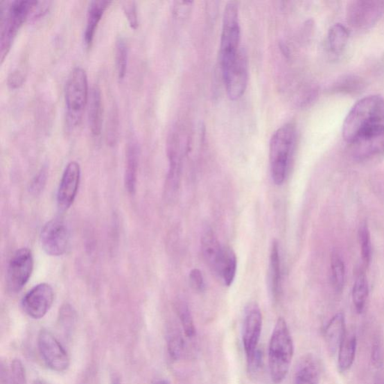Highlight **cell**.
I'll return each instance as SVG.
<instances>
[{"label":"cell","instance_id":"1","mask_svg":"<svg viewBox=\"0 0 384 384\" xmlns=\"http://www.w3.org/2000/svg\"><path fill=\"white\" fill-rule=\"evenodd\" d=\"M384 130V98L380 95L365 96L347 114L342 127L344 139L349 143L360 137Z\"/></svg>","mask_w":384,"mask_h":384},{"label":"cell","instance_id":"2","mask_svg":"<svg viewBox=\"0 0 384 384\" xmlns=\"http://www.w3.org/2000/svg\"><path fill=\"white\" fill-rule=\"evenodd\" d=\"M295 345L286 320L279 317L269 344V368L274 383L279 384L288 376Z\"/></svg>","mask_w":384,"mask_h":384},{"label":"cell","instance_id":"3","mask_svg":"<svg viewBox=\"0 0 384 384\" xmlns=\"http://www.w3.org/2000/svg\"><path fill=\"white\" fill-rule=\"evenodd\" d=\"M297 141L294 124L287 123L278 129L270 142V163L272 179L277 186L285 182L290 159Z\"/></svg>","mask_w":384,"mask_h":384},{"label":"cell","instance_id":"4","mask_svg":"<svg viewBox=\"0 0 384 384\" xmlns=\"http://www.w3.org/2000/svg\"><path fill=\"white\" fill-rule=\"evenodd\" d=\"M35 0H15L0 5V60L3 62L15 36L30 17Z\"/></svg>","mask_w":384,"mask_h":384},{"label":"cell","instance_id":"5","mask_svg":"<svg viewBox=\"0 0 384 384\" xmlns=\"http://www.w3.org/2000/svg\"><path fill=\"white\" fill-rule=\"evenodd\" d=\"M89 98L87 72L83 68L76 67L70 72L65 91L67 122L69 126L79 125Z\"/></svg>","mask_w":384,"mask_h":384},{"label":"cell","instance_id":"6","mask_svg":"<svg viewBox=\"0 0 384 384\" xmlns=\"http://www.w3.org/2000/svg\"><path fill=\"white\" fill-rule=\"evenodd\" d=\"M241 41L239 8L236 2L228 3L225 8L220 44V62L230 61L238 55Z\"/></svg>","mask_w":384,"mask_h":384},{"label":"cell","instance_id":"7","mask_svg":"<svg viewBox=\"0 0 384 384\" xmlns=\"http://www.w3.org/2000/svg\"><path fill=\"white\" fill-rule=\"evenodd\" d=\"M347 19L353 28L365 30L376 24L384 13V1L356 0L347 7Z\"/></svg>","mask_w":384,"mask_h":384},{"label":"cell","instance_id":"8","mask_svg":"<svg viewBox=\"0 0 384 384\" xmlns=\"http://www.w3.org/2000/svg\"><path fill=\"white\" fill-rule=\"evenodd\" d=\"M221 67L228 97L233 101L239 99L248 84V62L244 50H241L235 60Z\"/></svg>","mask_w":384,"mask_h":384},{"label":"cell","instance_id":"9","mask_svg":"<svg viewBox=\"0 0 384 384\" xmlns=\"http://www.w3.org/2000/svg\"><path fill=\"white\" fill-rule=\"evenodd\" d=\"M34 261L32 252L24 248L17 250L9 262L6 284L9 292L17 294L29 281L33 271Z\"/></svg>","mask_w":384,"mask_h":384},{"label":"cell","instance_id":"10","mask_svg":"<svg viewBox=\"0 0 384 384\" xmlns=\"http://www.w3.org/2000/svg\"><path fill=\"white\" fill-rule=\"evenodd\" d=\"M38 347L42 358L49 369L57 372H63L69 369V354L51 332L43 330L40 333Z\"/></svg>","mask_w":384,"mask_h":384},{"label":"cell","instance_id":"11","mask_svg":"<svg viewBox=\"0 0 384 384\" xmlns=\"http://www.w3.org/2000/svg\"><path fill=\"white\" fill-rule=\"evenodd\" d=\"M70 241L69 230L61 219H52L43 227L40 242L43 250L49 255L58 257L67 251Z\"/></svg>","mask_w":384,"mask_h":384},{"label":"cell","instance_id":"12","mask_svg":"<svg viewBox=\"0 0 384 384\" xmlns=\"http://www.w3.org/2000/svg\"><path fill=\"white\" fill-rule=\"evenodd\" d=\"M54 299L52 287L42 283L32 288L22 299L25 313L33 319H41L50 310Z\"/></svg>","mask_w":384,"mask_h":384},{"label":"cell","instance_id":"13","mask_svg":"<svg viewBox=\"0 0 384 384\" xmlns=\"http://www.w3.org/2000/svg\"><path fill=\"white\" fill-rule=\"evenodd\" d=\"M80 167L77 162L67 164L62 173L58 192V204L62 211H66L74 203L80 181Z\"/></svg>","mask_w":384,"mask_h":384},{"label":"cell","instance_id":"14","mask_svg":"<svg viewBox=\"0 0 384 384\" xmlns=\"http://www.w3.org/2000/svg\"><path fill=\"white\" fill-rule=\"evenodd\" d=\"M262 324V314L259 306H250L246 309L243 326V344L247 358L258 349Z\"/></svg>","mask_w":384,"mask_h":384},{"label":"cell","instance_id":"15","mask_svg":"<svg viewBox=\"0 0 384 384\" xmlns=\"http://www.w3.org/2000/svg\"><path fill=\"white\" fill-rule=\"evenodd\" d=\"M354 157L367 160L384 153V130L365 134L349 143Z\"/></svg>","mask_w":384,"mask_h":384},{"label":"cell","instance_id":"16","mask_svg":"<svg viewBox=\"0 0 384 384\" xmlns=\"http://www.w3.org/2000/svg\"><path fill=\"white\" fill-rule=\"evenodd\" d=\"M346 335L345 317L343 313H337L328 322L324 331V340L331 353L338 352Z\"/></svg>","mask_w":384,"mask_h":384},{"label":"cell","instance_id":"17","mask_svg":"<svg viewBox=\"0 0 384 384\" xmlns=\"http://www.w3.org/2000/svg\"><path fill=\"white\" fill-rule=\"evenodd\" d=\"M201 251L209 267L215 272L223 252V246L217 239L213 231L209 227L205 228L201 236Z\"/></svg>","mask_w":384,"mask_h":384},{"label":"cell","instance_id":"18","mask_svg":"<svg viewBox=\"0 0 384 384\" xmlns=\"http://www.w3.org/2000/svg\"><path fill=\"white\" fill-rule=\"evenodd\" d=\"M111 3L106 0H94L90 2L87 8V23L84 35L85 43L87 47L92 44L98 23Z\"/></svg>","mask_w":384,"mask_h":384},{"label":"cell","instance_id":"19","mask_svg":"<svg viewBox=\"0 0 384 384\" xmlns=\"http://www.w3.org/2000/svg\"><path fill=\"white\" fill-rule=\"evenodd\" d=\"M125 159V186L130 195H134L138 179L139 150L138 145L133 141L128 143Z\"/></svg>","mask_w":384,"mask_h":384},{"label":"cell","instance_id":"20","mask_svg":"<svg viewBox=\"0 0 384 384\" xmlns=\"http://www.w3.org/2000/svg\"><path fill=\"white\" fill-rule=\"evenodd\" d=\"M268 278L272 297L278 301L281 293V273L279 246L276 240L273 241L271 246Z\"/></svg>","mask_w":384,"mask_h":384},{"label":"cell","instance_id":"21","mask_svg":"<svg viewBox=\"0 0 384 384\" xmlns=\"http://www.w3.org/2000/svg\"><path fill=\"white\" fill-rule=\"evenodd\" d=\"M321 368L317 360L313 355H307L302 359L295 373V384H319Z\"/></svg>","mask_w":384,"mask_h":384},{"label":"cell","instance_id":"22","mask_svg":"<svg viewBox=\"0 0 384 384\" xmlns=\"http://www.w3.org/2000/svg\"><path fill=\"white\" fill-rule=\"evenodd\" d=\"M237 260L232 249L223 246V252L220 260L217 265L215 273L224 284L230 287L236 277Z\"/></svg>","mask_w":384,"mask_h":384},{"label":"cell","instance_id":"23","mask_svg":"<svg viewBox=\"0 0 384 384\" xmlns=\"http://www.w3.org/2000/svg\"><path fill=\"white\" fill-rule=\"evenodd\" d=\"M169 171L167 180L168 190L171 193L175 192L179 184L180 175V157L177 136H171L168 142Z\"/></svg>","mask_w":384,"mask_h":384},{"label":"cell","instance_id":"24","mask_svg":"<svg viewBox=\"0 0 384 384\" xmlns=\"http://www.w3.org/2000/svg\"><path fill=\"white\" fill-rule=\"evenodd\" d=\"M103 104L100 89L96 86L89 98V123L91 132L95 137L100 135L103 127Z\"/></svg>","mask_w":384,"mask_h":384},{"label":"cell","instance_id":"25","mask_svg":"<svg viewBox=\"0 0 384 384\" xmlns=\"http://www.w3.org/2000/svg\"><path fill=\"white\" fill-rule=\"evenodd\" d=\"M350 33L347 27L341 24H335L329 30L326 39L327 49L331 53L341 54L349 43Z\"/></svg>","mask_w":384,"mask_h":384},{"label":"cell","instance_id":"26","mask_svg":"<svg viewBox=\"0 0 384 384\" xmlns=\"http://www.w3.org/2000/svg\"><path fill=\"white\" fill-rule=\"evenodd\" d=\"M358 340L355 335H347L338 351V368L340 372L349 371L355 360Z\"/></svg>","mask_w":384,"mask_h":384},{"label":"cell","instance_id":"27","mask_svg":"<svg viewBox=\"0 0 384 384\" xmlns=\"http://www.w3.org/2000/svg\"><path fill=\"white\" fill-rule=\"evenodd\" d=\"M369 297V286L367 277L361 272L356 277L352 290V299L356 313L361 314Z\"/></svg>","mask_w":384,"mask_h":384},{"label":"cell","instance_id":"28","mask_svg":"<svg viewBox=\"0 0 384 384\" xmlns=\"http://www.w3.org/2000/svg\"><path fill=\"white\" fill-rule=\"evenodd\" d=\"M331 272L333 288L337 293H341L345 281V266L340 254L337 252L332 254Z\"/></svg>","mask_w":384,"mask_h":384},{"label":"cell","instance_id":"29","mask_svg":"<svg viewBox=\"0 0 384 384\" xmlns=\"http://www.w3.org/2000/svg\"><path fill=\"white\" fill-rule=\"evenodd\" d=\"M128 56L129 49L125 40L120 36L116 43V67L119 79L123 80L125 78L128 66Z\"/></svg>","mask_w":384,"mask_h":384},{"label":"cell","instance_id":"30","mask_svg":"<svg viewBox=\"0 0 384 384\" xmlns=\"http://www.w3.org/2000/svg\"><path fill=\"white\" fill-rule=\"evenodd\" d=\"M359 241L363 263L365 268H368L372 260V242L369 227L365 222L360 227Z\"/></svg>","mask_w":384,"mask_h":384},{"label":"cell","instance_id":"31","mask_svg":"<svg viewBox=\"0 0 384 384\" xmlns=\"http://www.w3.org/2000/svg\"><path fill=\"white\" fill-rule=\"evenodd\" d=\"M178 314L186 337H194L195 334V327L193 317H192L189 306L185 304H181L178 307Z\"/></svg>","mask_w":384,"mask_h":384},{"label":"cell","instance_id":"32","mask_svg":"<svg viewBox=\"0 0 384 384\" xmlns=\"http://www.w3.org/2000/svg\"><path fill=\"white\" fill-rule=\"evenodd\" d=\"M76 321V314L69 305L63 306L60 311V324L63 331L69 334Z\"/></svg>","mask_w":384,"mask_h":384},{"label":"cell","instance_id":"33","mask_svg":"<svg viewBox=\"0 0 384 384\" xmlns=\"http://www.w3.org/2000/svg\"><path fill=\"white\" fill-rule=\"evenodd\" d=\"M248 363V373L249 376L252 379L258 378L263 369V351L258 347V349L250 356L247 358Z\"/></svg>","mask_w":384,"mask_h":384},{"label":"cell","instance_id":"34","mask_svg":"<svg viewBox=\"0 0 384 384\" xmlns=\"http://www.w3.org/2000/svg\"><path fill=\"white\" fill-rule=\"evenodd\" d=\"M362 85V82L359 78L354 76H347L338 82L334 87V89L343 93H356L361 89Z\"/></svg>","mask_w":384,"mask_h":384},{"label":"cell","instance_id":"35","mask_svg":"<svg viewBox=\"0 0 384 384\" xmlns=\"http://www.w3.org/2000/svg\"><path fill=\"white\" fill-rule=\"evenodd\" d=\"M168 347L171 358L173 360H179L184 350V338L177 333L172 334L169 337Z\"/></svg>","mask_w":384,"mask_h":384},{"label":"cell","instance_id":"36","mask_svg":"<svg viewBox=\"0 0 384 384\" xmlns=\"http://www.w3.org/2000/svg\"><path fill=\"white\" fill-rule=\"evenodd\" d=\"M10 379L12 384H27L25 367L19 360H14L11 365Z\"/></svg>","mask_w":384,"mask_h":384},{"label":"cell","instance_id":"37","mask_svg":"<svg viewBox=\"0 0 384 384\" xmlns=\"http://www.w3.org/2000/svg\"><path fill=\"white\" fill-rule=\"evenodd\" d=\"M123 12L129 21L132 28L136 30L139 26L138 12H137L136 3L134 1L124 2L123 4Z\"/></svg>","mask_w":384,"mask_h":384},{"label":"cell","instance_id":"38","mask_svg":"<svg viewBox=\"0 0 384 384\" xmlns=\"http://www.w3.org/2000/svg\"><path fill=\"white\" fill-rule=\"evenodd\" d=\"M371 360L374 367L381 369L383 367V349L379 338H376V340H374L372 347Z\"/></svg>","mask_w":384,"mask_h":384},{"label":"cell","instance_id":"39","mask_svg":"<svg viewBox=\"0 0 384 384\" xmlns=\"http://www.w3.org/2000/svg\"><path fill=\"white\" fill-rule=\"evenodd\" d=\"M189 284L192 289L201 292L205 288L202 272L198 269L191 270L189 273Z\"/></svg>","mask_w":384,"mask_h":384},{"label":"cell","instance_id":"40","mask_svg":"<svg viewBox=\"0 0 384 384\" xmlns=\"http://www.w3.org/2000/svg\"><path fill=\"white\" fill-rule=\"evenodd\" d=\"M47 180V170L42 168L33 179L30 189L33 193L39 194L43 190Z\"/></svg>","mask_w":384,"mask_h":384},{"label":"cell","instance_id":"41","mask_svg":"<svg viewBox=\"0 0 384 384\" xmlns=\"http://www.w3.org/2000/svg\"><path fill=\"white\" fill-rule=\"evenodd\" d=\"M50 6V1H35L29 17H31L36 19V18L43 16L48 12Z\"/></svg>","mask_w":384,"mask_h":384},{"label":"cell","instance_id":"42","mask_svg":"<svg viewBox=\"0 0 384 384\" xmlns=\"http://www.w3.org/2000/svg\"><path fill=\"white\" fill-rule=\"evenodd\" d=\"M24 80V76L19 70H14L8 78V85L12 89L19 87Z\"/></svg>","mask_w":384,"mask_h":384},{"label":"cell","instance_id":"43","mask_svg":"<svg viewBox=\"0 0 384 384\" xmlns=\"http://www.w3.org/2000/svg\"><path fill=\"white\" fill-rule=\"evenodd\" d=\"M191 2H176L173 6V13L179 17H185L191 10Z\"/></svg>","mask_w":384,"mask_h":384},{"label":"cell","instance_id":"44","mask_svg":"<svg viewBox=\"0 0 384 384\" xmlns=\"http://www.w3.org/2000/svg\"><path fill=\"white\" fill-rule=\"evenodd\" d=\"M374 384H384V378L379 376L376 378V381H374Z\"/></svg>","mask_w":384,"mask_h":384},{"label":"cell","instance_id":"45","mask_svg":"<svg viewBox=\"0 0 384 384\" xmlns=\"http://www.w3.org/2000/svg\"><path fill=\"white\" fill-rule=\"evenodd\" d=\"M154 384H170L167 381L160 380L155 382Z\"/></svg>","mask_w":384,"mask_h":384},{"label":"cell","instance_id":"46","mask_svg":"<svg viewBox=\"0 0 384 384\" xmlns=\"http://www.w3.org/2000/svg\"><path fill=\"white\" fill-rule=\"evenodd\" d=\"M33 384H49V383L42 380H37V381H35L33 383Z\"/></svg>","mask_w":384,"mask_h":384},{"label":"cell","instance_id":"47","mask_svg":"<svg viewBox=\"0 0 384 384\" xmlns=\"http://www.w3.org/2000/svg\"><path fill=\"white\" fill-rule=\"evenodd\" d=\"M112 384H121L120 381H119L118 379L115 378L114 379V381H113V383Z\"/></svg>","mask_w":384,"mask_h":384}]
</instances>
